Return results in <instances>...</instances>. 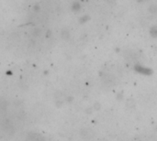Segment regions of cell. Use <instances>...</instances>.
Listing matches in <instances>:
<instances>
[]
</instances>
